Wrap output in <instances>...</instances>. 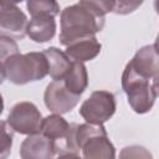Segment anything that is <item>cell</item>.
I'll use <instances>...</instances> for the list:
<instances>
[{
    "label": "cell",
    "instance_id": "17",
    "mask_svg": "<svg viewBox=\"0 0 159 159\" xmlns=\"http://www.w3.org/2000/svg\"><path fill=\"white\" fill-rule=\"evenodd\" d=\"M119 159H153V155L142 145H130L120 150Z\"/></svg>",
    "mask_w": 159,
    "mask_h": 159
},
{
    "label": "cell",
    "instance_id": "12",
    "mask_svg": "<svg viewBox=\"0 0 159 159\" xmlns=\"http://www.w3.org/2000/svg\"><path fill=\"white\" fill-rule=\"evenodd\" d=\"M101 47L102 46L97 41L96 36H91L71 42L65 52L72 61L83 63L84 61L93 60L101 52Z\"/></svg>",
    "mask_w": 159,
    "mask_h": 159
},
{
    "label": "cell",
    "instance_id": "4",
    "mask_svg": "<svg viewBox=\"0 0 159 159\" xmlns=\"http://www.w3.org/2000/svg\"><path fill=\"white\" fill-rule=\"evenodd\" d=\"M42 117L37 107L31 102L16 103L6 119L7 125L20 134L34 135L41 133Z\"/></svg>",
    "mask_w": 159,
    "mask_h": 159
},
{
    "label": "cell",
    "instance_id": "6",
    "mask_svg": "<svg viewBox=\"0 0 159 159\" xmlns=\"http://www.w3.org/2000/svg\"><path fill=\"white\" fill-rule=\"evenodd\" d=\"M29 21L26 15L15 2L0 1V30L1 36L22 39L26 35Z\"/></svg>",
    "mask_w": 159,
    "mask_h": 159
},
{
    "label": "cell",
    "instance_id": "14",
    "mask_svg": "<svg viewBox=\"0 0 159 159\" xmlns=\"http://www.w3.org/2000/svg\"><path fill=\"white\" fill-rule=\"evenodd\" d=\"M63 82L70 92H72L76 96H81L88 86V75L86 66L82 62L73 61L72 68L65 77Z\"/></svg>",
    "mask_w": 159,
    "mask_h": 159
},
{
    "label": "cell",
    "instance_id": "13",
    "mask_svg": "<svg viewBox=\"0 0 159 159\" xmlns=\"http://www.w3.org/2000/svg\"><path fill=\"white\" fill-rule=\"evenodd\" d=\"M48 62V75L53 81H63L70 70L72 68L73 61L67 56L66 52L60 51L56 47H50L42 51Z\"/></svg>",
    "mask_w": 159,
    "mask_h": 159
},
{
    "label": "cell",
    "instance_id": "20",
    "mask_svg": "<svg viewBox=\"0 0 159 159\" xmlns=\"http://www.w3.org/2000/svg\"><path fill=\"white\" fill-rule=\"evenodd\" d=\"M142 5V1H114L113 11L116 14H129L134 11L138 6Z\"/></svg>",
    "mask_w": 159,
    "mask_h": 159
},
{
    "label": "cell",
    "instance_id": "1",
    "mask_svg": "<svg viewBox=\"0 0 159 159\" xmlns=\"http://www.w3.org/2000/svg\"><path fill=\"white\" fill-rule=\"evenodd\" d=\"M114 1H80L67 6L61 12L60 42H71L94 36L104 26V15L113 11Z\"/></svg>",
    "mask_w": 159,
    "mask_h": 159
},
{
    "label": "cell",
    "instance_id": "24",
    "mask_svg": "<svg viewBox=\"0 0 159 159\" xmlns=\"http://www.w3.org/2000/svg\"><path fill=\"white\" fill-rule=\"evenodd\" d=\"M154 7H155V10H157V12L159 14V0H157V1L154 2Z\"/></svg>",
    "mask_w": 159,
    "mask_h": 159
},
{
    "label": "cell",
    "instance_id": "8",
    "mask_svg": "<svg viewBox=\"0 0 159 159\" xmlns=\"http://www.w3.org/2000/svg\"><path fill=\"white\" fill-rule=\"evenodd\" d=\"M56 154L55 143L43 134L27 135L20 148L21 159H53Z\"/></svg>",
    "mask_w": 159,
    "mask_h": 159
},
{
    "label": "cell",
    "instance_id": "16",
    "mask_svg": "<svg viewBox=\"0 0 159 159\" xmlns=\"http://www.w3.org/2000/svg\"><path fill=\"white\" fill-rule=\"evenodd\" d=\"M27 10L31 14V16L36 15H50L56 16L60 12V6L56 1H27L26 2Z\"/></svg>",
    "mask_w": 159,
    "mask_h": 159
},
{
    "label": "cell",
    "instance_id": "18",
    "mask_svg": "<svg viewBox=\"0 0 159 159\" xmlns=\"http://www.w3.org/2000/svg\"><path fill=\"white\" fill-rule=\"evenodd\" d=\"M16 53H19L16 42L9 36H0V60H1V62Z\"/></svg>",
    "mask_w": 159,
    "mask_h": 159
},
{
    "label": "cell",
    "instance_id": "15",
    "mask_svg": "<svg viewBox=\"0 0 159 159\" xmlns=\"http://www.w3.org/2000/svg\"><path fill=\"white\" fill-rule=\"evenodd\" d=\"M70 128L71 124H68L60 114H52L42 120L41 134H43L53 142H57L67 137Z\"/></svg>",
    "mask_w": 159,
    "mask_h": 159
},
{
    "label": "cell",
    "instance_id": "22",
    "mask_svg": "<svg viewBox=\"0 0 159 159\" xmlns=\"http://www.w3.org/2000/svg\"><path fill=\"white\" fill-rule=\"evenodd\" d=\"M56 159H82L78 154H73V153H67V154H61L58 155Z\"/></svg>",
    "mask_w": 159,
    "mask_h": 159
},
{
    "label": "cell",
    "instance_id": "2",
    "mask_svg": "<svg viewBox=\"0 0 159 159\" xmlns=\"http://www.w3.org/2000/svg\"><path fill=\"white\" fill-rule=\"evenodd\" d=\"M48 75V62L43 52L16 53L1 62V80L15 84L42 80Z\"/></svg>",
    "mask_w": 159,
    "mask_h": 159
},
{
    "label": "cell",
    "instance_id": "10",
    "mask_svg": "<svg viewBox=\"0 0 159 159\" xmlns=\"http://www.w3.org/2000/svg\"><path fill=\"white\" fill-rule=\"evenodd\" d=\"M83 159H116V150L107 134L94 135L81 144Z\"/></svg>",
    "mask_w": 159,
    "mask_h": 159
},
{
    "label": "cell",
    "instance_id": "11",
    "mask_svg": "<svg viewBox=\"0 0 159 159\" xmlns=\"http://www.w3.org/2000/svg\"><path fill=\"white\" fill-rule=\"evenodd\" d=\"M56 32L55 17L50 15H36L29 21L26 35L35 42L43 43L50 41Z\"/></svg>",
    "mask_w": 159,
    "mask_h": 159
},
{
    "label": "cell",
    "instance_id": "23",
    "mask_svg": "<svg viewBox=\"0 0 159 159\" xmlns=\"http://www.w3.org/2000/svg\"><path fill=\"white\" fill-rule=\"evenodd\" d=\"M154 47H155V50L159 52V35L157 36V40H155V43H154Z\"/></svg>",
    "mask_w": 159,
    "mask_h": 159
},
{
    "label": "cell",
    "instance_id": "19",
    "mask_svg": "<svg viewBox=\"0 0 159 159\" xmlns=\"http://www.w3.org/2000/svg\"><path fill=\"white\" fill-rule=\"evenodd\" d=\"M6 120L1 122V159H6L12 145V133Z\"/></svg>",
    "mask_w": 159,
    "mask_h": 159
},
{
    "label": "cell",
    "instance_id": "5",
    "mask_svg": "<svg viewBox=\"0 0 159 159\" xmlns=\"http://www.w3.org/2000/svg\"><path fill=\"white\" fill-rule=\"evenodd\" d=\"M116 112V99L108 91H94L82 103L80 114L91 124H103Z\"/></svg>",
    "mask_w": 159,
    "mask_h": 159
},
{
    "label": "cell",
    "instance_id": "9",
    "mask_svg": "<svg viewBox=\"0 0 159 159\" xmlns=\"http://www.w3.org/2000/svg\"><path fill=\"white\" fill-rule=\"evenodd\" d=\"M128 63L138 75L147 80L159 75V52L155 50L154 45H148L138 50Z\"/></svg>",
    "mask_w": 159,
    "mask_h": 159
},
{
    "label": "cell",
    "instance_id": "7",
    "mask_svg": "<svg viewBox=\"0 0 159 159\" xmlns=\"http://www.w3.org/2000/svg\"><path fill=\"white\" fill-rule=\"evenodd\" d=\"M81 96H76L67 89L63 81H52L45 91V104L55 114H63L72 111L80 102Z\"/></svg>",
    "mask_w": 159,
    "mask_h": 159
},
{
    "label": "cell",
    "instance_id": "21",
    "mask_svg": "<svg viewBox=\"0 0 159 159\" xmlns=\"http://www.w3.org/2000/svg\"><path fill=\"white\" fill-rule=\"evenodd\" d=\"M152 87H153V89H154L155 96H157V97H159V75H158V76H155V77L153 78Z\"/></svg>",
    "mask_w": 159,
    "mask_h": 159
},
{
    "label": "cell",
    "instance_id": "3",
    "mask_svg": "<svg viewBox=\"0 0 159 159\" xmlns=\"http://www.w3.org/2000/svg\"><path fill=\"white\" fill-rule=\"evenodd\" d=\"M122 87L134 112L143 114L152 109L157 98L154 89L149 80L138 75L129 63H127L122 76Z\"/></svg>",
    "mask_w": 159,
    "mask_h": 159
}]
</instances>
